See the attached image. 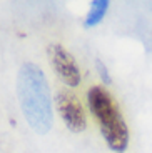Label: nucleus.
Here are the masks:
<instances>
[{
  "mask_svg": "<svg viewBox=\"0 0 152 153\" xmlns=\"http://www.w3.org/2000/svg\"><path fill=\"white\" fill-rule=\"evenodd\" d=\"M17 95L22 113L32 130L45 135L52 128V98L42 68L35 63H23L17 76Z\"/></svg>",
  "mask_w": 152,
  "mask_h": 153,
  "instance_id": "f257e3e1",
  "label": "nucleus"
},
{
  "mask_svg": "<svg viewBox=\"0 0 152 153\" xmlns=\"http://www.w3.org/2000/svg\"><path fill=\"white\" fill-rule=\"evenodd\" d=\"M89 107L109 148L124 152L129 145V130L112 95L102 87H92L89 90Z\"/></svg>",
  "mask_w": 152,
  "mask_h": 153,
  "instance_id": "f03ea898",
  "label": "nucleus"
},
{
  "mask_svg": "<svg viewBox=\"0 0 152 153\" xmlns=\"http://www.w3.org/2000/svg\"><path fill=\"white\" fill-rule=\"evenodd\" d=\"M50 65L62 82L68 87H77L80 83V70L74 57L59 43H52L47 50Z\"/></svg>",
  "mask_w": 152,
  "mask_h": 153,
  "instance_id": "7ed1b4c3",
  "label": "nucleus"
},
{
  "mask_svg": "<svg viewBox=\"0 0 152 153\" xmlns=\"http://www.w3.org/2000/svg\"><path fill=\"white\" fill-rule=\"evenodd\" d=\"M55 103H57V110L60 113V118L65 122V125H67V128L70 131L80 133V131H84L87 128L85 111L75 95L62 90V92L57 93Z\"/></svg>",
  "mask_w": 152,
  "mask_h": 153,
  "instance_id": "20e7f679",
  "label": "nucleus"
},
{
  "mask_svg": "<svg viewBox=\"0 0 152 153\" xmlns=\"http://www.w3.org/2000/svg\"><path fill=\"white\" fill-rule=\"evenodd\" d=\"M107 8H109V2L107 0H94L90 4V10H89L87 17H85V27H94L100 20L104 19Z\"/></svg>",
  "mask_w": 152,
  "mask_h": 153,
  "instance_id": "39448f33",
  "label": "nucleus"
},
{
  "mask_svg": "<svg viewBox=\"0 0 152 153\" xmlns=\"http://www.w3.org/2000/svg\"><path fill=\"white\" fill-rule=\"evenodd\" d=\"M97 68H99V75H100V78H102V82H104V83H107V85H109V83H110L109 72H107L105 65H104V63H102L100 60H97Z\"/></svg>",
  "mask_w": 152,
  "mask_h": 153,
  "instance_id": "423d86ee",
  "label": "nucleus"
}]
</instances>
